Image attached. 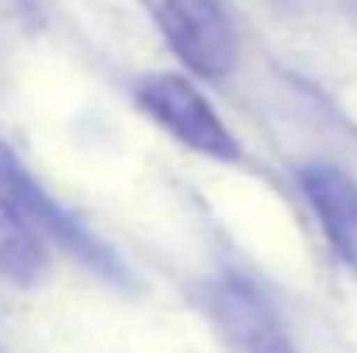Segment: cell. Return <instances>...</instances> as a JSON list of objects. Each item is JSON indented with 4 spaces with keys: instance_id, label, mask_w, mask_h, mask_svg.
<instances>
[{
    "instance_id": "2",
    "label": "cell",
    "mask_w": 357,
    "mask_h": 353,
    "mask_svg": "<svg viewBox=\"0 0 357 353\" xmlns=\"http://www.w3.org/2000/svg\"><path fill=\"white\" fill-rule=\"evenodd\" d=\"M177 59L198 77L222 80L236 63V28L222 0H146Z\"/></svg>"
},
{
    "instance_id": "1",
    "label": "cell",
    "mask_w": 357,
    "mask_h": 353,
    "mask_svg": "<svg viewBox=\"0 0 357 353\" xmlns=\"http://www.w3.org/2000/svg\"><path fill=\"white\" fill-rule=\"evenodd\" d=\"M135 104L153 118L167 135H174L181 146L222 159V163H236L239 159V142L229 132V125L219 118L212 108V101L184 77L177 73H153L142 77L135 87Z\"/></svg>"
},
{
    "instance_id": "6",
    "label": "cell",
    "mask_w": 357,
    "mask_h": 353,
    "mask_svg": "<svg viewBox=\"0 0 357 353\" xmlns=\"http://www.w3.org/2000/svg\"><path fill=\"white\" fill-rule=\"evenodd\" d=\"M49 267L42 235L28 226V219L14 208V201L0 191V274L17 284H35Z\"/></svg>"
},
{
    "instance_id": "4",
    "label": "cell",
    "mask_w": 357,
    "mask_h": 353,
    "mask_svg": "<svg viewBox=\"0 0 357 353\" xmlns=\"http://www.w3.org/2000/svg\"><path fill=\"white\" fill-rule=\"evenodd\" d=\"M302 194L312 205L333 253L357 270V184L333 163H309L298 173Z\"/></svg>"
},
{
    "instance_id": "5",
    "label": "cell",
    "mask_w": 357,
    "mask_h": 353,
    "mask_svg": "<svg viewBox=\"0 0 357 353\" xmlns=\"http://www.w3.org/2000/svg\"><path fill=\"white\" fill-rule=\"evenodd\" d=\"M215 308L226 319V326L233 329L246 353H298L295 343L288 340V333L278 326V319L271 315V308L243 284H226L215 295Z\"/></svg>"
},
{
    "instance_id": "3",
    "label": "cell",
    "mask_w": 357,
    "mask_h": 353,
    "mask_svg": "<svg viewBox=\"0 0 357 353\" xmlns=\"http://www.w3.org/2000/svg\"><path fill=\"white\" fill-rule=\"evenodd\" d=\"M0 191L14 201V208L28 219V226L38 235H49L52 242H59L63 249H70L73 256H80L94 270L119 274V263H115L112 249L105 242H98L84 229V222H77L66 208H59L52 201V194L24 170V163L3 142H0Z\"/></svg>"
}]
</instances>
